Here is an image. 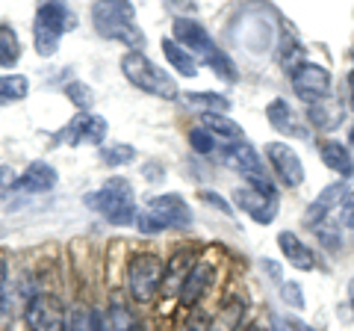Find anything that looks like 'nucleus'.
Wrapping results in <instances>:
<instances>
[{"label":"nucleus","mask_w":354,"mask_h":331,"mask_svg":"<svg viewBox=\"0 0 354 331\" xmlns=\"http://www.w3.org/2000/svg\"><path fill=\"white\" fill-rule=\"evenodd\" d=\"M171 39L183 51H189L192 57H195V62L201 60L204 65H209V69L216 71L218 80H227V83H236L239 80V71H236L234 60H230L227 53L216 45L213 36L207 33V27L201 24V21H195V18H177Z\"/></svg>","instance_id":"obj_1"},{"label":"nucleus","mask_w":354,"mask_h":331,"mask_svg":"<svg viewBox=\"0 0 354 331\" xmlns=\"http://www.w3.org/2000/svg\"><path fill=\"white\" fill-rule=\"evenodd\" d=\"M92 24L97 30V36L113 39L127 45L130 51H142L145 48V36L136 27V9L124 0H106V3H95L92 6Z\"/></svg>","instance_id":"obj_2"},{"label":"nucleus","mask_w":354,"mask_h":331,"mask_svg":"<svg viewBox=\"0 0 354 331\" xmlns=\"http://www.w3.org/2000/svg\"><path fill=\"white\" fill-rule=\"evenodd\" d=\"M121 74H124V80L130 86H136V89L145 95L162 98V101H177V98H180L174 77L165 69H160L157 62H151L142 51H127L124 57H121Z\"/></svg>","instance_id":"obj_3"},{"label":"nucleus","mask_w":354,"mask_h":331,"mask_svg":"<svg viewBox=\"0 0 354 331\" xmlns=\"http://www.w3.org/2000/svg\"><path fill=\"white\" fill-rule=\"evenodd\" d=\"M86 207H92L97 216H104L106 222H113L118 228L124 225H136V193H133V184L127 178H109L101 190L88 193Z\"/></svg>","instance_id":"obj_4"},{"label":"nucleus","mask_w":354,"mask_h":331,"mask_svg":"<svg viewBox=\"0 0 354 331\" xmlns=\"http://www.w3.org/2000/svg\"><path fill=\"white\" fill-rule=\"evenodd\" d=\"M162 275L165 263L160 260L157 251H133L127 260V293L133 296V302H153V296L162 287Z\"/></svg>","instance_id":"obj_5"},{"label":"nucleus","mask_w":354,"mask_h":331,"mask_svg":"<svg viewBox=\"0 0 354 331\" xmlns=\"http://www.w3.org/2000/svg\"><path fill=\"white\" fill-rule=\"evenodd\" d=\"M74 24V15L65 3H41L32 18V42H36L39 57H53L59 51L65 30Z\"/></svg>","instance_id":"obj_6"},{"label":"nucleus","mask_w":354,"mask_h":331,"mask_svg":"<svg viewBox=\"0 0 354 331\" xmlns=\"http://www.w3.org/2000/svg\"><path fill=\"white\" fill-rule=\"evenodd\" d=\"M234 202L239 211H245L254 222L269 225L274 216H278V193H274L272 184H248L239 186L234 193Z\"/></svg>","instance_id":"obj_7"},{"label":"nucleus","mask_w":354,"mask_h":331,"mask_svg":"<svg viewBox=\"0 0 354 331\" xmlns=\"http://www.w3.org/2000/svg\"><path fill=\"white\" fill-rule=\"evenodd\" d=\"M65 316L68 311L53 293H36L27 302L24 325L27 331H65Z\"/></svg>","instance_id":"obj_8"},{"label":"nucleus","mask_w":354,"mask_h":331,"mask_svg":"<svg viewBox=\"0 0 354 331\" xmlns=\"http://www.w3.org/2000/svg\"><path fill=\"white\" fill-rule=\"evenodd\" d=\"M292 89L304 104H319L330 95V74L325 65L301 62L292 71Z\"/></svg>","instance_id":"obj_9"},{"label":"nucleus","mask_w":354,"mask_h":331,"mask_svg":"<svg viewBox=\"0 0 354 331\" xmlns=\"http://www.w3.org/2000/svg\"><path fill=\"white\" fill-rule=\"evenodd\" d=\"M266 157H269L272 172L278 175L283 186L295 190V186L304 184V163L292 145H286V142H269L266 145Z\"/></svg>","instance_id":"obj_10"},{"label":"nucleus","mask_w":354,"mask_h":331,"mask_svg":"<svg viewBox=\"0 0 354 331\" xmlns=\"http://www.w3.org/2000/svg\"><path fill=\"white\" fill-rule=\"evenodd\" d=\"M145 211H151L153 216H157L165 231H169V228H180V231H186V228H192V222H195V216H192V211H189V204H186L177 193H162V195L148 198Z\"/></svg>","instance_id":"obj_11"},{"label":"nucleus","mask_w":354,"mask_h":331,"mask_svg":"<svg viewBox=\"0 0 354 331\" xmlns=\"http://www.w3.org/2000/svg\"><path fill=\"white\" fill-rule=\"evenodd\" d=\"M225 160L234 166L236 172L248 175L251 184H272L269 172H266L260 154L254 151L251 142H245V139H242V142H227V145H225Z\"/></svg>","instance_id":"obj_12"},{"label":"nucleus","mask_w":354,"mask_h":331,"mask_svg":"<svg viewBox=\"0 0 354 331\" xmlns=\"http://www.w3.org/2000/svg\"><path fill=\"white\" fill-rule=\"evenodd\" d=\"M213 284H216V267L209 260H198L189 269V275L183 278L180 293H177V302H180L183 307H195L209 293Z\"/></svg>","instance_id":"obj_13"},{"label":"nucleus","mask_w":354,"mask_h":331,"mask_svg":"<svg viewBox=\"0 0 354 331\" xmlns=\"http://www.w3.org/2000/svg\"><path fill=\"white\" fill-rule=\"evenodd\" d=\"M106 130H109L106 118L92 116V113H80L62 130V139H68L71 145H104Z\"/></svg>","instance_id":"obj_14"},{"label":"nucleus","mask_w":354,"mask_h":331,"mask_svg":"<svg viewBox=\"0 0 354 331\" xmlns=\"http://www.w3.org/2000/svg\"><path fill=\"white\" fill-rule=\"evenodd\" d=\"M59 184V175L53 169L50 163H30L24 172H21V178L12 181L9 186V193H21V195H36V193H50L53 186Z\"/></svg>","instance_id":"obj_15"},{"label":"nucleus","mask_w":354,"mask_h":331,"mask_svg":"<svg viewBox=\"0 0 354 331\" xmlns=\"http://www.w3.org/2000/svg\"><path fill=\"white\" fill-rule=\"evenodd\" d=\"M346 181H337V184H330V186H325L322 193H319V198H313V204L307 207V213H304V222H307V228H316V225H322V222H328V213L334 211V207H339L342 204V198H346Z\"/></svg>","instance_id":"obj_16"},{"label":"nucleus","mask_w":354,"mask_h":331,"mask_svg":"<svg viewBox=\"0 0 354 331\" xmlns=\"http://www.w3.org/2000/svg\"><path fill=\"white\" fill-rule=\"evenodd\" d=\"M319 157L334 175H339L342 181L354 178V154L348 151V145H342L337 139H322L319 142Z\"/></svg>","instance_id":"obj_17"},{"label":"nucleus","mask_w":354,"mask_h":331,"mask_svg":"<svg viewBox=\"0 0 354 331\" xmlns=\"http://www.w3.org/2000/svg\"><path fill=\"white\" fill-rule=\"evenodd\" d=\"M278 246H281V251H283V258L292 263L295 269H304V272H310L316 267V255H313V249L310 246H304L301 240H298L292 231H281L278 234Z\"/></svg>","instance_id":"obj_18"},{"label":"nucleus","mask_w":354,"mask_h":331,"mask_svg":"<svg viewBox=\"0 0 354 331\" xmlns=\"http://www.w3.org/2000/svg\"><path fill=\"white\" fill-rule=\"evenodd\" d=\"M266 116H269V125L278 130V134H286V136H307V130L295 121L292 107L286 104L283 98H274V101L266 107Z\"/></svg>","instance_id":"obj_19"},{"label":"nucleus","mask_w":354,"mask_h":331,"mask_svg":"<svg viewBox=\"0 0 354 331\" xmlns=\"http://www.w3.org/2000/svg\"><path fill=\"white\" fill-rule=\"evenodd\" d=\"M310 121L319 130H337L342 125V116H346V107H342L337 98H325L319 104H310Z\"/></svg>","instance_id":"obj_20"},{"label":"nucleus","mask_w":354,"mask_h":331,"mask_svg":"<svg viewBox=\"0 0 354 331\" xmlns=\"http://www.w3.org/2000/svg\"><path fill=\"white\" fill-rule=\"evenodd\" d=\"M195 267L192 263V251H177V255L165 263V275H162V287H165V293L169 296H177L180 293V284H183V278L189 275V269Z\"/></svg>","instance_id":"obj_21"},{"label":"nucleus","mask_w":354,"mask_h":331,"mask_svg":"<svg viewBox=\"0 0 354 331\" xmlns=\"http://www.w3.org/2000/svg\"><path fill=\"white\" fill-rule=\"evenodd\" d=\"M106 325H109V331H142V323H139L136 311H133L127 302H121V299L109 302V307H106Z\"/></svg>","instance_id":"obj_22"},{"label":"nucleus","mask_w":354,"mask_h":331,"mask_svg":"<svg viewBox=\"0 0 354 331\" xmlns=\"http://www.w3.org/2000/svg\"><path fill=\"white\" fill-rule=\"evenodd\" d=\"M162 53H165V60H169V65H171L177 74H183V77H195L198 74L195 57H192L189 51H183L174 39H162Z\"/></svg>","instance_id":"obj_23"},{"label":"nucleus","mask_w":354,"mask_h":331,"mask_svg":"<svg viewBox=\"0 0 354 331\" xmlns=\"http://www.w3.org/2000/svg\"><path fill=\"white\" fill-rule=\"evenodd\" d=\"M242 316H245V302L242 299H230L221 305V311L216 314V319L209 323V331H236Z\"/></svg>","instance_id":"obj_24"},{"label":"nucleus","mask_w":354,"mask_h":331,"mask_svg":"<svg viewBox=\"0 0 354 331\" xmlns=\"http://www.w3.org/2000/svg\"><path fill=\"white\" fill-rule=\"evenodd\" d=\"M30 92V80L24 74H3L0 77V107L24 101Z\"/></svg>","instance_id":"obj_25"},{"label":"nucleus","mask_w":354,"mask_h":331,"mask_svg":"<svg viewBox=\"0 0 354 331\" xmlns=\"http://www.w3.org/2000/svg\"><path fill=\"white\" fill-rule=\"evenodd\" d=\"M204 127H207L213 136H221V139H225V145H227V142H242V139H245L242 127L236 125L234 118H227V116L209 113V116H204Z\"/></svg>","instance_id":"obj_26"},{"label":"nucleus","mask_w":354,"mask_h":331,"mask_svg":"<svg viewBox=\"0 0 354 331\" xmlns=\"http://www.w3.org/2000/svg\"><path fill=\"white\" fill-rule=\"evenodd\" d=\"M21 60V39L12 27L0 24V69H12Z\"/></svg>","instance_id":"obj_27"},{"label":"nucleus","mask_w":354,"mask_h":331,"mask_svg":"<svg viewBox=\"0 0 354 331\" xmlns=\"http://www.w3.org/2000/svg\"><path fill=\"white\" fill-rule=\"evenodd\" d=\"M183 98H186V101H189L192 107H201V109H204V116H209V113L225 116L227 109H230V101H227V98H221V95H216V92H186Z\"/></svg>","instance_id":"obj_28"},{"label":"nucleus","mask_w":354,"mask_h":331,"mask_svg":"<svg viewBox=\"0 0 354 331\" xmlns=\"http://www.w3.org/2000/svg\"><path fill=\"white\" fill-rule=\"evenodd\" d=\"M65 98H68V101L80 109V113H88L92 104H95V92L88 89L86 83H80V80H74V83L65 86Z\"/></svg>","instance_id":"obj_29"},{"label":"nucleus","mask_w":354,"mask_h":331,"mask_svg":"<svg viewBox=\"0 0 354 331\" xmlns=\"http://www.w3.org/2000/svg\"><path fill=\"white\" fill-rule=\"evenodd\" d=\"M9 319H12V302H9V269H6V263L0 260V331L9 328Z\"/></svg>","instance_id":"obj_30"},{"label":"nucleus","mask_w":354,"mask_h":331,"mask_svg":"<svg viewBox=\"0 0 354 331\" xmlns=\"http://www.w3.org/2000/svg\"><path fill=\"white\" fill-rule=\"evenodd\" d=\"M136 157V148L124 145V142H113V145H101V160L106 166H124Z\"/></svg>","instance_id":"obj_31"},{"label":"nucleus","mask_w":354,"mask_h":331,"mask_svg":"<svg viewBox=\"0 0 354 331\" xmlns=\"http://www.w3.org/2000/svg\"><path fill=\"white\" fill-rule=\"evenodd\" d=\"M65 331H92V311L83 305H74L65 316Z\"/></svg>","instance_id":"obj_32"},{"label":"nucleus","mask_w":354,"mask_h":331,"mask_svg":"<svg viewBox=\"0 0 354 331\" xmlns=\"http://www.w3.org/2000/svg\"><path fill=\"white\" fill-rule=\"evenodd\" d=\"M189 145H192L195 154H209L216 148V136L209 134L207 127H192L189 130Z\"/></svg>","instance_id":"obj_33"},{"label":"nucleus","mask_w":354,"mask_h":331,"mask_svg":"<svg viewBox=\"0 0 354 331\" xmlns=\"http://www.w3.org/2000/svg\"><path fill=\"white\" fill-rule=\"evenodd\" d=\"M337 219H339V225H346L348 231H354V190L346 193V198H342V204L337 207Z\"/></svg>","instance_id":"obj_34"},{"label":"nucleus","mask_w":354,"mask_h":331,"mask_svg":"<svg viewBox=\"0 0 354 331\" xmlns=\"http://www.w3.org/2000/svg\"><path fill=\"white\" fill-rule=\"evenodd\" d=\"M281 296H283V302L290 305V307H295V311H304V296H301V287H298V284L286 281L281 287Z\"/></svg>","instance_id":"obj_35"},{"label":"nucleus","mask_w":354,"mask_h":331,"mask_svg":"<svg viewBox=\"0 0 354 331\" xmlns=\"http://www.w3.org/2000/svg\"><path fill=\"white\" fill-rule=\"evenodd\" d=\"M198 195H201V202H207V204H213L216 207V211H221V213H225V216H234V207H230L227 202H225V198H218L213 190H201V193H198Z\"/></svg>","instance_id":"obj_36"},{"label":"nucleus","mask_w":354,"mask_h":331,"mask_svg":"<svg viewBox=\"0 0 354 331\" xmlns=\"http://www.w3.org/2000/svg\"><path fill=\"white\" fill-rule=\"evenodd\" d=\"M180 331H209V319H207L201 311H195V314L183 323V328H180Z\"/></svg>","instance_id":"obj_37"},{"label":"nucleus","mask_w":354,"mask_h":331,"mask_svg":"<svg viewBox=\"0 0 354 331\" xmlns=\"http://www.w3.org/2000/svg\"><path fill=\"white\" fill-rule=\"evenodd\" d=\"M92 331H109L106 316H104L101 311H92Z\"/></svg>","instance_id":"obj_38"},{"label":"nucleus","mask_w":354,"mask_h":331,"mask_svg":"<svg viewBox=\"0 0 354 331\" xmlns=\"http://www.w3.org/2000/svg\"><path fill=\"white\" fill-rule=\"evenodd\" d=\"M283 328H286V331H316V328L304 325L301 319H283Z\"/></svg>","instance_id":"obj_39"},{"label":"nucleus","mask_w":354,"mask_h":331,"mask_svg":"<svg viewBox=\"0 0 354 331\" xmlns=\"http://www.w3.org/2000/svg\"><path fill=\"white\" fill-rule=\"evenodd\" d=\"M348 95H351V107H354V71L348 74Z\"/></svg>","instance_id":"obj_40"},{"label":"nucleus","mask_w":354,"mask_h":331,"mask_svg":"<svg viewBox=\"0 0 354 331\" xmlns=\"http://www.w3.org/2000/svg\"><path fill=\"white\" fill-rule=\"evenodd\" d=\"M348 302H351V307H354V281L348 284Z\"/></svg>","instance_id":"obj_41"},{"label":"nucleus","mask_w":354,"mask_h":331,"mask_svg":"<svg viewBox=\"0 0 354 331\" xmlns=\"http://www.w3.org/2000/svg\"><path fill=\"white\" fill-rule=\"evenodd\" d=\"M3 178H6V169H3V166H0V184H3Z\"/></svg>","instance_id":"obj_42"},{"label":"nucleus","mask_w":354,"mask_h":331,"mask_svg":"<svg viewBox=\"0 0 354 331\" xmlns=\"http://www.w3.org/2000/svg\"><path fill=\"white\" fill-rule=\"evenodd\" d=\"M348 142H351V145H354V127H351V134H348Z\"/></svg>","instance_id":"obj_43"},{"label":"nucleus","mask_w":354,"mask_h":331,"mask_svg":"<svg viewBox=\"0 0 354 331\" xmlns=\"http://www.w3.org/2000/svg\"><path fill=\"white\" fill-rule=\"evenodd\" d=\"M254 331H260V328H254Z\"/></svg>","instance_id":"obj_44"}]
</instances>
